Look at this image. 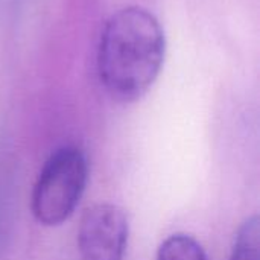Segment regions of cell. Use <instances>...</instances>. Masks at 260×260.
I'll return each instance as SVG.
<instances>
[{
  "label": "cell",
  "mask_w": 260,
  "mask_h": 260,
  "mask_svg": "<svg viewBox=\"0 0 260 260\" xmlns=\"http://www.w3.org/2000/svg\"><path fill=\"white\" fill-rule=\"evenodd\" d=\"M165 32L152 12L122 8L105 21L98 46V75L114 101L142 99L160 75L165 61Z\"/></svg>",
  "instance_id": "1"
},
{
  "label": "cell",
  "mask_w": 260,
  "mask_h": 260,
  "mask_svg": "<svg viewBox=\"0 0 260 260\" xmlns=\"http://www.w3.org/2000/svg\"><path fill=\"white\" fill-rule=\"evenodd\" d=\"M87 180L88 163L81 148L64 145L52 152L32 190L30 209L35 221L44 227L64 224L75 213Z\"/></svg>",
  "instance_id": "2"
},
{
  "label": "cell",
  "mask_w": 260,
  "mask_h": 260,
  "mask_svg": "<svg viewBox=\"0 0 260 260\" xmlns=\"http://www.w3.org/2000/svg\"><path fill=\"white\" fill-rule=\"evenodd\" d=\"M128 235L123 209L110 203L88 207L78 229L79 260H125Z\"/></svg>",
  "instance_id": "3"
},
{
  "label": "cell",
  "mask_w": 260,
  "mask_h": 260,
  "mask_svg": "<svg viewBox=\"0 0 260 260\" xmlns=\"http://www.w3.org/2000/svg\"><path fill=\"white\" fill-rule=\"evenodd\" d=\"M155 260H207V256L195 238L177 233L160 245Z\"/></svg>",
  "instance_id": "4"
},
{
  "label": "cell",
  "mask_w": 260,
  "mask_h": 260,
  "mask_svg": "<svg viewBox=\"0 0 260 260\" xmlns=\"http://www.w3.org/2000/svg\"><path fill=\"white\" fill-rule=\"evenodd\" d=\"M229 260H260V222L248 218L238 230Z\"/></svg>",
  "instance_id": "5"
}]
</instances>
